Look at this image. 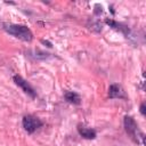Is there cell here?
I'll return each mask as SVG.
<instances>
[{
	"label": "cell",
	"instance_id": "6da1fadb",
	"mask_svg": "<svg viewBox=\"0 0 146 146\" xmlns=\"http://www.w3.org/2000/svg\"><path fill=\"white\" fill-rule=\"evenodd\" d=\"M2 29L10 35L15 36L16 39H19L22 41L30 42L33 40V33L32 31L25 26V25H19V24H13V23H3Z\"/></svg>",
	"mask_w": 146,
	"mask_h": 146
},
{
	"label": "cell",
	"instance_id": "7a4b0ae2",
	"mask_svg": "<svg viewBox=\"0 0 146 146\" xmlns=\"http://www.w3.org/2000/svg\"><path fill=\"white\" fill-rule=\"evenodd\" d=\"M123 125H124V130L125 132L130 136V138L137 143V144H140V145H145V135L143 131H140L137 122L133 120V117L129 116V115H125L124 119H123Z\"/></svg>",
	"mask_w": 146,
	"mask_h": 146
},
{
	"label": "cell",
	"instance_id": "3957f363",
	"mask_svg": "<svg viewBox=\"0 0 146 146\" xmlns=\"http://www.w3.org/2000/svg\"><path fill=\"white\" fill-rule=\"evenodd\" d=\"M22 125L24 128V130L27 132V133H33L35 132L39 128H41L43 125V122L35 115H32V114H27V115H24L23 116V120H22Z\"/></svg>",
	"mask_w": 146,
	"mask_h": 146
},
{
	"label": "cell",
	"instance_id": "277c9868",
	"mask_svg": "<svg viewBox=\"0 0 146 146\" xmlns=\"http://www.w3.org/2000/svg\"><path fill=\"white\" fill-rule=\"evenodd\" d=\"M13 80H14V82L16 83V86H18L23 91H24V94H26L27 96H30L31 98H36V91L33 89V87L26 81V80H24L21 75H18V74H16V75H14L13 76Z\"/></svg>",
	"mask_w": 146,
	"mask_h": 146
},
{
	"label": "cell",
	"instance_id": "5b68a950",
	"mask_svg": "<svg viewBox=\"0 0 146 146\" xmlns=\"http://www.w3.org/2000/svg\"><path fill=\"white\" fill-rule=\"evenodd\" d=\"M108 97L112 98V99H114V98L127 99L125 91L119 83H113V84L110 86V88H108Z\"/></svg>",
	"mask_w": 146,
	"mask_h": 146
},
{
	"label": "cell",
	"instance_id": "8992f818",
	"mask_svg": "<svg viewBox=\"0 0 146 146\" xmlns=\"http://www.w3.org/2000/svg\"><path fill=\"white\" fill-rule=\"evenodd\" d=\"M105 23L107 25H110L112 29H114V30L120 31L121 33H123V35L125 38H129L130 36V29L127 25H124L122 23H119V22H116L114 19H111V18H105Z\"/></svg>",
	"mask_w": 146,
	"mask_h": 146
},
{
	"label": "cell",
	"instance_id": "52a82bcc",
	"mask_svg": "<svg viewBox=\"0 0 146 146\" xmlns=\"http://www.w3.org/2000/svg\"><path fill=\"white\" fill-rule=\"evenodd\" d=\"M78 132L79 135L84 139H95L97 136V132L92 128H88L83 124H78Z\"/></svg>",
	"mask_w": 146,
	"mask_h": 146
},
{
	"label": "cell",
	"instance_id": "ba28073f",
	"mask_svg": "<svg viewBox=\"0 0 146 146\" xmlns=\"http://www.w3.org/2000/svg\"><path fill=\"white\" fill-rule=\"evenodd\" d=\"M64 97H65V100L70 104H73V105H80L81 104V97L75 91H65Z\"/></svg>",
	"mask_w": 146,
	"mask_h": 146
},
{
	"label": "cell",
	"instance_id": "9c48e42d",
	"mask_svg": "<svg viewBox=\"0 0 146 146\" xmlns=\"http://www.w3.org/2000/svg\"><path fill=\"white\" fill-rule=\"evenodd\" d=\"M95 14H96V15L103 14V6H102V5H99V3L95 5Z\"/></svg>",
	"mask_w": 146,
	"mask_h": 146
},
{
	"label": "cell",
	"instance_id": "30bf717a",
	"mask_svg": "<svg viewBox=\"0 0 146 146\" xmlns=\"http://www.w3.org/2000/svg\"><path fill=\"white\" fill-rule=\"evenodd\" d=\"M139 111H140V113H141V115H143V116H145V115H146V110H145V104H144V103H141V104H140Z\"/></svg>",
	"mask_w": 146,
	"mask_h": 146
},
{
	"label": "cell",
	"instance_id": "8fae6325",
	"mask_svg": "<svg viewBox=\"0 0 146 146\" xmlns=\"http://www.w3.org/2000/svg\"><path fill=\"white\" fill-rule=\"evenodd\" d=\"M41 42H42V43H44V44H48L47 47H49V48H51V47H52V44H51L49 41H46V40H41Z\"/></svg>",
	"mask_w": 146,
	"mask_h": 146
}]
</instances>
